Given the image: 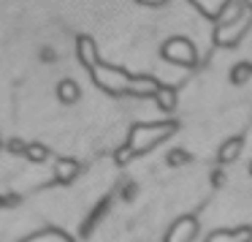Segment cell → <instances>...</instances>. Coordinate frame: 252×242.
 <instances>
[{
    "instance_id": "obj_1",
    "label": "cell",
    "mask_w": 252,
    "mask_h": 242,
    "mask_svg": "<svg viewBox=\"0 0 252 242\" xmlns=\"http://www.w3.org/2000/svg\"><path fill=\"white\" fill-rule=\"evenodd\" d=\"M90 77H93V82L98 84L100 90H106V93H111V95L130 93V95H138V98H147V95L155 98V95L160 93V87H163L155 77H144V74L136 77V74H127V71H122V68H117V66H109V63H103V60L90 71Z\"/></svg>"
},
{
    "instance_id": "obj_2",
    "label": "cell",
    "mask_w": 252,
    "mask_h": 242,
    "mask_svg": "<svg viewBox=\"0 0 252 242\" xmlns=\"http://www.w3.org/2000/svg\"><path fill=\"white\" fill-rule=\"evenodd\" d=\"M176 122L174 120H163V122H136V125L130 128V133H127V142L125 147L130 150V155L136 158V155H144L149 153V150H155L160 142H165V139H171L176 133Z\"/></svg>"
},
{
    "instance_id": "obj_3",
    "label": "cell",
    "mask_w": 252,
    "mask_h": 242,
    "mask_svg": "<svg viewBox=\"0 0 252 242\" xmlns=\"http://www.w3.org/2000/svg\"><path fill=\"white\" fill-rule=\"evenodd\" d=\"M160 57L174 63V66H182V68H195L198 49L190 39H185V36H171V39L160 46Z\"/></svg>"
},
{
    "instance_id": "obj_4",
    "label": "cell",
    "mask_w": 252,
    "mask_h": 242,
    "mask_svg": "<svg viewBox=\"0 0 252 242\" xmlns=\"http://www.w3.org/2000/svg\"><path fill=\"white\" fill-rule=\"evenodd\" d=\"M250 25H252V8L244 14V17L233 19V22H217V25H214L212 39H214V44H217V46L236 49V44L241 41V36L250 30Z\"/></svg>"
},
{
    "instance_id": "obj_5",
    "label": "cell",
    "mask_w": 252,
    "mask_h": 242,
    "mask_svg": "<svg viewBox=\"0 0 252 242\" xmlns=\"http://www.w3.org/2000/svg\"><path fill=\"white\" fill-rule=\"evenodd\" d=\"M198 229H201V226H198L195 215H182V218H176L174 223L165 229L163 242H195Z\"/></svg>"
},
{
    "instance_id": "obj_6",
    "label": "cell",
    "mask_w": 252,
    "mask_h": 242,
    "mask_svg": "<svg viewBox=\"0 0 252 242\" xmlns=\"http://www.w3.org/2000/svg\"><path fill=\"white\" fill-rule=\"evenodd\" d=\"M76 57L87 71H93L95 66L100 63V55H98V44H95L93 36H79L76 39Z\"/></svg>"
},
{
    "instance_id": "obj_7",
    "label": "cell",
    "mask_w": 252,
    "mask_h": 242,
    "mask_svg": "<svg viewBox=\"0 0 252 242\" xmlns=\"http://www.w3.org/2000/svg\"><path fill=\"white\" fill-rule=\"evenodd\" d=\"M79 171H82V166H79V161L71 158V155H63V158L55 161V180L63 182V185H68V182L76 180Z\"/></svg>"
},
{
    "instance_id": "obj_8",
    "label": "cell",
    "mask_w": 252,
    "mask_h": 242,
    "mask_svg": "<svg viewBox=\"0 0 252 242\" xmlns=\"http://www.w3.org/2000/svg\"><path fill=\"white\" fill-rule=\"evenodd\" d=\"M206 242H252V229L239 226V229H220L206 237Z\"/></svg>"
},
{
    "instance_id": "obj_9",
    "label": "cell",
    "mask_w": 252,
    "mask_h": 242,
    "mask_svg": "<svg viewBox=\"0 0 252 242\" xmlns=\"http://www.w3.org/2000/svg\"><path fill=\"white\" fill-rule=\"evenodd\" d=\"M79 98H82V87H79L73 79H60V82H57V101H60V104L71 106V104H76Z\"/></svg>"
},
{
    "instance_id": "obj_10",
    "label": "cell",
    "mask_w": 252,
    "mask_h": 242,
    "mask_svg": "<svg viewBox=\"0 0 252 242\" xmlns=\"http://www.w3.org/2000/svg\"><path fill=\"white\" fill-rule=\"evenodd\" d=\"M190 3L203 14V17H209V19H214V22H217V19L222 17V11L228 8L230 0H190Z\"/></svg>"
},
{
    "instance_id": "obj_11",
    "label": "cell",
    "mask_w": 252,
    "mask_h": 242,
    "mask_svg": "<svg viewBox=\"0 0 252 242\" xmlns=\"http://www.w3.org/2000/svg\"><path fill=\"white\" fill-rule=\"evenodd\" d=\"M241 147H244V136H230L228 142L220 147L217 161H220V163H233V161L241 155Z\"/></svg>"
},
{
    "instance_id": "obj_12",
    "label": "cell",
    "mask_w": 252,
    "mask_h": 242,
    "mask_svg": "<svg viewBox=\"0 0 252 242\" xmlns=\"http://www.w3.org/2000/svg\"><path fill=\"white\" fill-rule=\"evenodd\" d=\"M155 104H158L163 112H174L176 109V90L174 87H165V84H163V87H160V93L155 95Z\"/></svg>"
},
{
    "instance_id": "obj_13",
    "label": "cell",
    "mask_w": 252,
    "mask_h": 242,
    "mask_svg": "<svg viewBox=\"0 0 252 242\" xmlns=\"http://www.w3.org/2000/svg\"><path fill=\"white\" fill-rule=\"evenodd\" d=\"M109 204H111V199H103V202H100L98 207L93 209V212H90L87 223H84L82 229H79V231H82V237H87L90 231H93V226H95V223H100V218H103V215H106V209H109Z\"/></svg>"
},
{
    "instance_id": "obj_14",
    "label": "cell",
    "mask_w": 252,
    "mask_h": 242,
    "mask_svg": "<svg viewBox=\"0 0 252 242\" xmlns=\"http://www.w3.org/2000/svg\"><path fill=\"white\" fill-rule=\"evenodd\" d=\"M250 77H252V63H236V66L230 68V84H236V87L247 84Z\"/></svg>"
},
{
    "instance_id": "obj_15",
    "label": "cell",
    "mask_w": 252,
    "mask_h": 242,
    "mask_svg": "<svg viewBox=\"0 0 252 242\" xmlns=\"http://www.w3.org/2000/svg\"><path fill=\"white\" fill-rule=\"evenodd\" d=\"M25 158L33 161V163H44V161L49 158V147L41 144V142H30L28 150H25Z\"/></svg>"
},
{
    "instance_id": "obj_16",
    "label": "cell",
    "mask_w": 252,
    "mask_h": 242,
    "mask_svg": "<svg viewBox=\"0 0 252 242\" xmlns=\"http://www.w3.org/2000/svg\"><path fill=\"white\" fill-rule=\"evenodd\" d=\"M190 161H192V155H190V153H185V150H171V153L165 155V163L174 166V169H176V166L190 163Z\"/></svg>"
},
{
    "instance_id": "obj_17",
    "label": "cell",
    "mask_w": 252,
    "mask_h": 242,
    "mask_svg": "<svg viewBox=\"0 0 252 242\" xmlns=\"http://www.w3.org/2000/svg\"><path fill=\"white\" fill-rule=\"evenodd\" d=\"M6 150H8L11 155H22V158H25V150H28V144H25L22 139H8V142H6Z\"/></svg>"
},
{
    "instance_id": "obj_18",
    "label": "cell",
    "mask_w": 252,
    "mask_h": 242,
    "mask_svg": "<svg viewBox=\"0 0 252 242\" xmlns=\"http://www.w3.org/2000/svg\"><path fill=\"white\" fill-rule=\"evenodd\" d=\"M209 182H212V188H222L225 185V171L222 169H214L212 174H209Z\"/></svg>"
},
{
    "instance_id": "obj_19",
    "label": "cell",
    "mask_w": 252,
    "mask_h": 242,
    "mask_svg": "<svg viewBox=\"0 0 252 242\" xmlns=\"http://www.w3.org/2000/svg\"><path fill=\"white\" fill-rule=\"evenodd\" d=\"M120 196L125 199V202H130V199L136 196V182H125V185H120Z\"/></svg>"
},
{
    "instance_id": "obj_20",
    "label": "cell",
    "mask_w": 252,
    "mask_h": 242,
    "mask_svg": "<svg viewBox=\"0 0 252 242\" xmlns=\"http://www.w3.org/2000/svg\"><path fill=\"white\" fill-rule=\"evenodd\" d=\"M138 6H149V8H160V6H165L168 0H136Z\"/></svg>"
},
{
    "instance_id": "obj_21",
    "label": "cell",
    "mask_w": 252,
    "mask_h": 242,
    "mask_svg": "<svg viewBox=\"0 0 252 242\" xmlns=\"http://www.w3.org/2000/svg\"><path fill=\"white\" fill-rule=\"evenodd\" d=\"M0 207H3V196H0Z\"/></svg>"
},
{
    "instance_id": "obj_22",
    "label": "cell",
    "mask_w": 252,
    "mask_h": 242,
    "mask_svg": "<svg viewBox=\"0 0 252 242\" xmlns=\"http://www.w3.org/2000/svg\"><path fill=\"white\" fill-rule=\"evenodd\" d=\"M250 174H252V163H250Z\"/></svg>"
},
{
    "instance_id": "obj_23",
    "label": "cell",
    "mask_w": 252,
    "mask_h": 242,
    "mask_svg": "<svg viewBox=\"0 0 252 242\" xmlns=\"http://www.w3.org/2000/svg\"><path fill=\"white\" fill-rule=\"evenodd\" d=\"M0 144H3V142H0Z\"/></svg>"
}]
</instances>
